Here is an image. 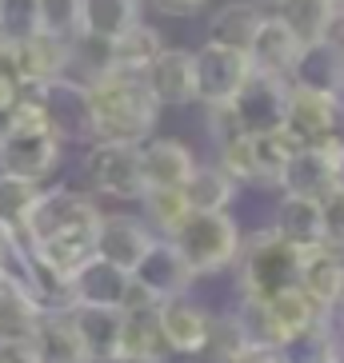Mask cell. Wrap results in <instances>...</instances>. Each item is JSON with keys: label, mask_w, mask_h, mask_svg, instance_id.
Returning <instances> with one entry per match:
<instances>
[{"label": "cell", "mask_w": 344, "mask_h": 363, "mask_svg": "<svg viewBox=\"0 0 344 363\" xmlns=\"http://www.w3.org/2000/svg\"><path fill=\"white\" fill-rule=\"evenodd\" d=\"M260 308H264V343L269 347H289L301 331H308L324 315L301 284H292V288L276 291L269 299H260Z\"/></svg>", "instance_id": "obj_17"}, {"label": "cell", "mask_w": 344, "mask_h": 363, "mask_svg": "<svg viewBox=\"0 0 344 363\" xmlns=\"http://www.w3.org/2000/svg\"><path fill=\"white\" fill-rule=\"evenodd\" d=\"M284 88H289V80H276V76H260V72L248 76V84L240 88L237 100H232V116L240 120V128L260 132V128L280 124V112H284Z\"/></svg>", "instance_id": "obj_20"}, {"label": "cell", "mask_w": 344, "mask_h": 363, "mask_svg": "<svg viewBox=\"0 0 344 363\" xmlns=\"http://www.w3.org/2000/svg\"><path fill=\"white\" fill-rule=\"evenodd\" d=\"M104 363H161V359H144V355H112Z\"/></svg>", "instance_id": "obj_41"}, {"label": "cell", "mask_w": 344, "mask_h": 363, "mask_svg": "<svg viewBox=\"0 0 344 363\" xmlns=\"http://www.w3.org/2000/svg\"><path fill=\"white\" fill-rule=\"evenodd\" d=\"M152 240H156V232L144 224V216L117 212V216H100L97 247H92V252H97L100 259H108V264L132 272V267L140 264V256L152 247Z\"/></svg>", "instance_id": "obj_16"}, {"label": "cell", "mask_w": 344, "mask_h": 363, "mask_svg": "<svg viewBox=\"0 0 344 363\" xmlns=\"http://www.w3.org/2000/svg\"><path fill=\"white\" fill-rule=\"evenodd\" d=\"M193 65H196V100L205 108L232 104L237 92L248 84V76H252V60H248L244 48L216 44V40H205L196 48Z\"/></svg>", "instance_id": "obj_8"}, {"label": "cell", "mask_w": 344, "mask_h": 363, "mask_svg": "<svg viewBox=\"0 0 344 363\" xmlns=\"http://www.w3.org/2000/svg\"><path fill=\"white\" fill-rule=\"evenodd\" d=\"M0 33L12 40L41 33V0H0Z\"/></svg>", "instance_id": "obj_34"}, {"label": "cell", "mask_w": 344, "mask_h": 363, "mask_svg": "<svg viewBox=\"0 0 344 363\" xmlns=\"http://www.w3.org/2000/svg\"><path fill=\"white\" fill-rule=\"evenodd\" d=\"M336 12H340V16H344V0H336Z\"/></svg>", "instance_id": "obj_43"}, {"label": "cell", "mask_w": 344, "mask_h": 363, "mask_svg": "<svg viewBox=\"0 0 344 363\" xmlns=\"http://www.w3.org/2000/svg\"><path fill=\"white\" fill-rule=\"evenodd\" d=\"M0 363H41L33 340H0Z\"/></svg>", "instance_id": "obj_38"}, {"label": "cell", "mask_w": 344, "mask_h": 363, "mask_svg": "<svg viewBox=\"0 0 344 363\" xmlns=\"http://www.w3.org/2000/svg\"><path fill=\"white\" fill-rule=\"evenodd\" d=\"M41 100L44 116L53 124V132L65 140H85L92 144V124H88V88L76 80V76H56L48 84H36V88H24Z\"/></svg>", "instance_id": "obj_10"}, {"label": "cell", "mask_w": 344, "mask_h": 363, "mask_svg": "<svg viewBox=\"0 0 344 363\" xmlns=\"http://www.w3.org/2000/svg\"><path fill=\"white\" fill-rule=\"evenodd\" d=\"M140 21V0H80V24L85 36H100L112 40L124 28Z\"/></svg>", "instance_id": "obj_30"}, {"label": "cell", "mask_w": 344, "mask_h": 363, "mask_svg": "<svg viewBox=\"0 0 344 363\" xmlns=\"http://www.w3.org/2000/svg\"><path fill=\"white\" fill-rule=\"evenodd\" d=\"M33 352L41 363H92L88 343L76 328L72 311H41V320L33 328Z\"/></svg>", "instance_id": "obj_18"}, {"label": "cell", "mask_w": 344, "mask_h": 363, "mask_svg": "<svg viewBox=\"0 0 344 363\" xmlns=\"http://www.w3.org/2000/svg\"><path fill=\"white\" fill-rule=\"evenodd\" d=\"M168 240L184 256V264L193 267V276H216L232 267L244 244L240 224L228 212H193Z\"/></svg>", "instance_id": "obj_4"}, {"label": "cell", "mask_w": 344, "mask_h": 363, "mask_svg": "<svg viewBox=\"0 0 344 363\" xmlns=\"http://www.w3.org/2000/svg\"><path fill=\"white\" fill-rule=\"evenodd\" d=\"M301 252L304 247L280 240L276 232H257L248 244H240L237 256V288L248 299H269L276 291L292 288L301 279Z\"/></svg>", "instance_id": "obj_3"}, {"label": "cell", "mask_w": 344, "mask_h": 363, "mask_svg": "<svg viewBox=\"0 0 344 363\" xmlns=\"http://www.w3.org/2000/svg\"><path fill=\"white\" fill-rule=\"evenodd\" d=\"M117 355L164 359V340H161V323H156V303H136V308L120 311Z\"/></svg>", "instance_id": "obj_25"}, {"label": "cell", "mask_w": 344, "mask_h": 363, "mask_svg": "<svg viewBox=\"0 0 344 363\" xmlns=\"http://www.w3.org/2000/svg\"><path fill=\"white\" fill-rule=\"evenodd\" d=\"M280 124L301 144H316V140L333 136V132H340V92L333 84L308 80V76H292L284 88Z\"/></svg>", "instance_id": "obj_5"}, {"label": "cell", "mask_w": 344, "mask_h": 363, "mask_svg": "<svg viewBox=\"0 0 344 363\" xmlns=\"http://www.w3.org/2000/svg\"><path fill=\"white\" fill-rule=\"evenodd\" d=\"M244 52H248V60H252V72L276 76V80H292V76L301 72L308 48L292 36V28L280 21V16H260L257 33H252Z\"/></svg>", "instance_id": "obj_11"}, {"label": "cell", "mask_w": 344, "mask_h": 363, "mask_svg": "<svg viewBox=\"0 0 344 363\" xmlns=\"http://www.w3.org/2000/svg\"><path fill=\"white\" fill-rule=\"evenodd\" d=\"M228 363H289V359H284V352H280V347L244 343V347H237V352H232V359H228Z\"/></svg>", "instance_id": "obj_37"}, {"label": "cell", "mask_w": 344, "mask_h": 363, "mask_svg": "<svg viewBox=\"0 0 344 363\" xmlns=\"http://www.w3.org/2000/svg\"><path fill=\"white\" fill-rule=\"evenodd\" d=\"M144 84L161 108H188L196 100V65L188 48H161L144 68Z\"/></svg>", "instance_id": "obj_15"}, {"label": "cell", "mask_w": 344, "mask_h": 363, "mask_svg": "<svg viewBox=\"0 0 344 363\" xmlns=\"http://www.w3.org/2000/svg\"><path fill=\"white\" fill-rule=\"evenodd\" d=\"M196 160L181 140L149 136L140 144V172H144V188H184L193 176Z\"/></svg>", "instance_id": "obj_22"}, {"label": "cell", "mask_w": 344, "mask_h": 363, "mask_svg": "<svg viewBox=\"0 0 344 363\" xmlns=\"http://www.w3.org/2000/svg\"><path fill=\"white\" fill-rule=\"evenodd\" d=\"M56 164H60V136L53 132L41 100L33 92H21L0 124V172L44 184Z\"/></svg>", "instance_id": "obj_2"}, {"label": "cell", "mask_w": 344, "mask_h": 363, "mask_svg": "<svg viewBox=\"0 0 344 363\" xmlns=\"http://www.w3.org/2000/svg\"><path fill=\"white\" fill-rule=\"evenodd\" d=\"M132 279L161 303V299L188 296V288H193L196 276H193V267L184 264L181 252L172 247V240H161V235H156L152 247L140 256V264L132 267Z\"/></svg>", "instance_id": "obj_13"}, {"label": "cell", "mask_w": 344, "mask_h": 363, "mask_svg": "<svg viewBox=\"0 0 344 363\" xmlns=\"http://www.w3.org/2000/svg\"><path fill=\"white\" fill-rule=\"evenodd\" d=\"M340 180H344V176H340Z\"/></svg>", "instance_id": "obj_44"}, {"label": "cell", "mask_w": 344, "mask_h": 363, "mask_svg": "<svg viewBox=\"0 0 344 363\" xmlns=\"http://www.w3.org/2000/svg\"><path fill=\"white\" fill-rule=\"evenodd\" d=\"M340 176H344V136L333 132V136L316 140V144H301L292 152L284 172H280L276 188H284L292 196L321 200L333 184H340Z\"/></svg>", "instance_id": "obj_6"}, {"label": "cell", "mask_w": 344, "mask_h": 363, "mask_svg": "<svg viewBox=\"0 0 344 363\" xmlns=\"http://www.w3.org/2000/svg\"><path fill=\"white\" fill-rule=\"evenodd\" d=\"M41 33L65 36V40L85 36V24H80V0H41Z\"/></svg>", "instance_id": "obj_33"}, {"label": "cell", "mask_w": 344, "mask_h": 363, "mask_svg": "<svg viewBox=\"0 0 344 363\" xmlns=\"http://www.w3.org/2000/svg\"><path fill=\"white\" fill-rule=\"evenodd\" d=\"M24 92L21 68H16V40L0 33V116L16 104V96Z\"/></svg>", "instance_id": "obj_35"}, {"label": "cell", "mask_w": 344, "mask_h": 363, "mask_svg": "<svg viewBox=\"0 0 344 363\" xmlns=\"http://www.w3.org/2000/svg\"><path fill=\"white\" fill-rule=\"evenodd\" d=\"M100 208L92 196L76 192V188H41V200H36L33 216H28V228H24V244H36V240H48V235L60 232H80V228H97L100 224Z\"/></svg>", "instance_id": "obj_9"}, {"label": "cell", "mask_w": 344, "mask_h": 363, "mask_svg": "<svg viewBox=\"0 0 344 363\" xmlns=\"http://www.w3.org/2000/svg\"><path fill=\"white\" fill-rule=\"evenodd\" d=\"M156 323H161L164 352L205 355L216 315H208L205 308H196L188 296H176V299H161V303H156Z\"/></svg>", "instance_id": "obj_12"}, {"label": "cell", "mask_w": 344, "mask_h": 363, "mask_svg": "<svg viewBox=\"0 0 344 363\" xmlns=\"http://www.w3.org/2000/svg\"><path fill=\"white\" fill-rule=\"evenodd\" d=\"M272 232H276L280 240L296 244V247H316V244H324L321 200L284 192V200L276 203V216H272Z\"/></svg>", "instance_id": "obj_23"}, {"label": "cell", "mask_w": 344, "mask_h": 363, "mask_svg": "<svg viewBox=\"0 0 344 363\" xmlns=\"http://www.w3.org/2000/svg\"><path fill=\"white\" fill-rule=\"evenodd\" d=\"M296 284L308 291V299L316 308L328 311L344 296V252H336L328 244L304 247L301 252V279Z\"/></svg>", "instance_id": "obj_21"}, {"label": "cell", "mask_w": 344, "mask_h": 363, "mask_svg": "<svg viewBox=\"0 0 344 363\" xmlns=\"http://www.w3.org/2000/svg\"><path fill=\"white\" fill-rule=\"evenodd\" d=\"M85 176L97 196H108V200H140V192H144L140 144L92 140V148L85 156Z\"/></svg>", "instance_id": "obj_7"}, {"label": "cell", "mask_w": 344, "mask_h": 363, "mask_svg": "<svg viewBox=\"0 0 344 363\" xmlns=\"http://www.w3.org/2000/svg\"><path fill=\"white\" fill-rule=\"evenodd\" d=\"M88 124L92 140H117V144H144L156 128L161 104L144 84V72L108 65L97 80H88Z\"/></svg>", "instance_id": "obj_1"}, {"label": "cell", "mask_w": 344, "mask_h": 363, "mask_svg": "<svg viewBox=\"0 0 344 363\" xmlns=\"http://www.w3.org/2000/svg\"><path fill=\"white\" fill-rule=\"evenodd\" d=\"M68 65H72V40L53 33H33L16 40V68H21V84L36 88L48 84L56 76H68Z\"/></svg>", "instance_id": "obj_19"}, {"label": "cell", "mask_w": 344, "mask_h": 363, "mask_svg": "<svg viewBox=\"0 0 344 363\" xmlns=\"http://www.w3.org/2000/svg\"><path fill=\"white\" fill-rule=\"evenodd\" d=\"M240 184L228 176L220 164H196L188 184H184V196L193 203V212H228V203L237 200Z\"/></svg>", "instance_id": "obj_26"}, {"label": "cell", "mask_w": 344, "mask_h": 363, "mask_svg": "<svg viewBox=\"0 0 344 363\" xmlns=\"http://www.w3.org/2000/svg\"><path fill=\"white\" fill-rule=\"evenodd\" d=\"M257 4H269V9H276V4H280V0H257Z\"/></svg>", "instance_id": "obj_42"}, {"label": "cell", "mask_w": 344, "mask_h": 363, "mask_svg": "<svg viewBox=\"0 0 344 363\" xmlns=\"http://www.w3.org/2000/svg\"><path fill=\"white\" fill-rule=\"evenodd\" d=\"M36 200H41V184L0 172V228H9L12 235L24 240V228H28V216H33Z\"/></svg>", "instance_id": "obj_32"}, {"label": "cell", "mask_w": 344, "mask_h": 363, "mask_svg": "<svg viewBox=\"0 0 344 363\" xmlns=\"http://www.w3.org/2000/svg\"><path fill=\"white\" fill-rule=\"evenodd\" d=\"M328 320H333V328H336V335H340V343H344V296L336 299L333 308H328Z\"/></svg>", "instance_id": "obj_40"}, {"label": "cell", "mask_w": 344, "mask_h": 363, "mask_svg": "<svg viewBox=\"0 0 344 363\" xmlns=\"http://www.w3.org/2000/svg\"><path fill=\"white\" fill-rule=\"evenodd\" d=\"M208 0H152V9L164 12V16H196V12H205Z\"/></svg>", "instance_id": "obj_39"}, {"label": "cell", "mask_w": 344, "mask_h": 363, "mask_svg": "<svg viewBox=\"0 0 344 363\" xmlns=\"http://www.w3.org/2000/svg\"><path fill=\"white\" fill-rule=\"evenodd\" d=\"M140 208H144V224L161 235V240H168L193 216V203H188L184 188H144L140 192Z\"/></svg>", "instance_id": "obj_31"}, {"label": "cell", "mask_w": 344, "mask_h": 363, "mask_svg": "<svg viewBox=\"0 0 344 363\" xmlns=\"http://www.w3.org/2000/svg\"><path fill=\"white\" fill-rule=\"evenodd\" d=\"M164 48V36L152 28V24L136 21L132 28H124L120 36L108 40V65L112 68H132V72H144L152 65V56Z\"/></svg>", "instance_id": "obj_28"}, {"label": "cell", "mask_w": 344, "mask_h": 363, "mask_svg": "<svg viewBox=\"0 0 344 363\" xmlns=\"http://www.w3.org/2000/svg\"><path fill=\"white\" fill-rule=\"evenodd\" d=\"M260 16H264V9H260L257 0H228L225 9H216L213 21H208V40L232 44V48H248Z\"/></svg>", "instance_id": "obj_29"}, {"label": "cell", "mask_w": 344, "mask_h": 363, "mask_svg": "<svg viewBox=\"0 0 344 363\" xmlns=\"http://www.w3.org/2000/svg\"><path fill=\"white\" fill-rule=\"evenodd\" d=\"M68 311H72L76 328L85 335L92 363L112 359L117 355V340H120V308H85V303H76Z\"/></svg>", "instance_id": "obj_27"}, {"label": "cell", "mask_w": 344, "mask_h": 363, "mask_svg": "<svg viewBox=\"0 0 344 363\" xmlns=\"http://www.w3.org/2000/svg\"><path fill=\"white\" fill-rule=\"evenodd\" d=\"M129 288H132V272H124V267L100 259L97 252H92V256L68 276L72 308L76 303H85V308H124Z\"/></svg>", "instance_id": "obj_14"}, {"label": "cell", "mask_w": 344, "mask_h": 363, "mask_svg": "<svg viewBox=\"0 0 344 363\" xmlns=\"http://www.w3.org/2000/svg\"><path fill=\"white\" fill-rule=\"evenodd\" d=\"M321 224H324V244L344 252V180L321 196Z\"/></svg>", "instance_id": "obj_36"}, {"label": "cell", "mask_w": 344, "mask_h": 363, "mask_svg": "<svg viewBox=\"0 0 344 363\" xmlns=\"http://www.w3.org/2000/svg\"><path fill=\"white\" fill-rule=\"evenodd\" d=\"M276 16L292 28V36L304 44V48H321L328 40L336 24V0H280Z\"/></svg>", "instance_id": "obj_24"}]
</instances>
